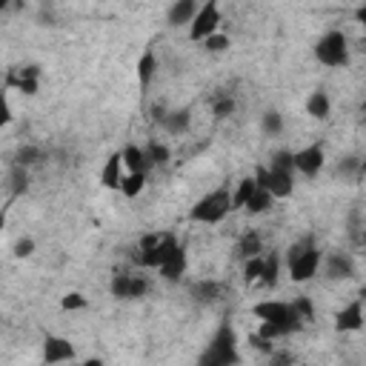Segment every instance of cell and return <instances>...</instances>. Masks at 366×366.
I'll list each match as a JSON object with an SVG mask.
<instances>
[{
	"mask_svg": "<svg viewBox=\"0 0 366 366\" xmlns=\"http://www.w3.org/2000/svg\"><path fill=\"white\" fill-rule=\"evenodd\" d=\"M241 363V352H238V335L232 321H224L215 329L212 341L206 343V349L200 352L195 366H238Z\"/></svg>",
	"mask_w": 366,
	"mask_h": 366,
	"instance_id": "1",
	"label": "cell"
},
{
	"mask_svg": "<svg viewBox=\"0 0 366 366\" xmlns=\"http://www.w3.org/2000/svg\"><path fill=\"white\" fill-rule=\"evenodd\" d=\"M286 266H289V278L295 283H307L318 275L321 266V249L315 246V238L307 235L301 241H295L286 249Z\"/></svg>",
	"mask_w": 366,
	"mask_h": 366,
	"instance_id": "2",
	"label": "cell"
},
{
	"mask_svg": "<svg viewBox=\"0 0 366 366\" xmlns=\"http://www.w3.org/2000/svg\"><path fill=\"white\" fill-rule=\"evenodd\" d=\"M229 212H232V192H229V186H217V189L206 192L189 209V221H195V224H221Z\"/></svg>",
	"mask_w": 366,
	"mask_h": 366,
	"instance_id": "3",
	"label": "cell"
},
{
	"mask_svg": "<svg viewBox=\"0 0 366 366\" xmlns=\"http://www.w3.org/2000/svg\"><path fill=\"white\" fill-rule=\"evenodd\" d=\"M252 312H255V318H261V321H266V324H278L286 335L298 332V329L304 326V321H301L298 312H295V304H286V301H263V304H258Z\"/></svg>",
	"mask_w": 366,
	"mask_h": 366,
	"instance_id": "4",
	"label": "cell"
},
{
	"mask_svg": "<svg viewBox=\"0 0 366 366\" xmlns=\"http://www.w3.org/2000/svg\"><path fill=\"white\" fill-rule=\"evenodd\" d=\"M315 57L324 63V66H346L349 63V40H346V35L343 32H338V29H332V32H326L318 43H315Z\"/></svg>",
	"mask_w": 366,
	"mask_h": 366,
	"instance_id": "5",
	"label": "cell"
},
{
	"mask_svg": "<svg viewBox=\"0 0 366 366\" xmlns=\"http://www.w3.org/2000/svg\"><path fill=\"white\" fill-rule=\"evenodd\" d=\"M221 23H224V18H221V6H217V0H206V4L200 6V12H198V18L189 26V40L203 43L206 38L217 35Z\"/></svg>",
	"mask_w": 366,
	"mask_h": 366,
	"instance_id": "6",
	"label": "cell"
},
{
	"mask_svg": "<svg viewBox=\"0 0 366 366\" xmlns=\"http://www.w3.org/2000/svg\"><path fill=\"white\" fill-rule=\"evenodd\" d=\"M255 181H258V186L266 189L275 200L289 198L292 192H295V175H289V172H278V169H263V166H258V169H255Z\"/></svg>",
	"mask_w": 366,
	"mask_h": 366,
	"instance_id": "7",
	"label": "cell"
},
{
	"mask_svg": "<svg viewBox=\"0 0 366 366\" xmlns=\"http://www.w3.org/2000/svg\"><path fill=\"white\" fill-rule=\"evenodd\" d=\"M6 89H18L21 95H38L40 89V66L38 63H26V66H15L6 75Z\"/></svg>",
	"mask_w": 366,
	"mask_h": 366,
	"instance_id": "8",
	"label": "cell"
},
{
	"mask_svg": "<svg viewBox=\"0 0 366 366\" xmlns=\"http://www.w3.org/2000/svg\"><path fill=\"white\" fill-rule=\"evenodd\" d=\"M178 246H181V244H178L175 232H164V241H161L155 249H149V252H137L135 261H137V266H143V269H161V266L175 255Z\"/></svg>",
	"mask_w": 366,
	"mask_h": 366,
	"instance_id": "9",
	"label": "cell"
},
{
	"mask_svg": "<svg viewBox=\"0 0 366 366\" xmlns=\"http://www.w3.org/2000/svg\"><path fill=\"white\" fill-rule=\"evenodd\" d=\"M326 164V155H324V146L321 143H312L307 149L295 152V172H301L304 178H315Z\"/></svg>",
	"mask_w": 366,
	"mask_h": 366,
	"instance_id": "10",
	"label": "cell"
},
{
	"mask_svg": "<svg viewBox=\"0 0 366 366\" xmlns=\"http://www.w3.org/2000/svg\"><path fill=\"white\" fill-rule=\"evenodd\" d=\"M72 358H75V346H72L69 338H60V335H46L43 338V363L46 366L66 363Z\"/></svg>",
	"mask_w": 366,
	"mask_h": 366,
	"instance_id": "11",
	"label": "cell"
},
{
	"mask_svg": "<svg viewBox=\"0 0 366 366\" xmlns=\"http://www.w3.org/2000/svg\"><path fill=\"white\" fill-rule=\"evenodd\" d=\"M224 292H227V286L221 280H198L189 286V298L200 307H212L224 298Z\"/></svg>",
	"mask_w": 366,
	"mask_h": 366,
	"instance_id": "12",
	"label": "cell"
},
{
	"mask_svg": "<svg viewBox=\"0 0 366 366\" xmlns=\"http://www.w3.org/2000/svg\"><path fill=\"white\" fill-rule=\"evenodd\" d=\"M335 329L338 332H358V329H363V301L360 298L352 301V304H346L335 315Z\"/></svg>",
	"mask_w": 366,
	"mask_h": 366,
	"instance_id": "13",
	"label": "cell"
},
{
	"mask_svg": "<svg viewBox=\"0 0 366 366\" xmlns=\"http://www.w3.org/2000/svg\"><path fill=\"white\" fill-rule=\"evenodd\" d=\"M324 269H326L329 280H349V278H355V261L349 255H343V252H329Z\"/></svg>",
	"mask_w": 366,
	"mask_h": 366,
	"instance_id": "14",
	"label": "cell"
},
{
	"mask_svg": "<svg viewBox=\"0 0 366 366\" xmlns=\"http://www.w3.org/2000/svg\"><path fill=\"white\" fill-rule=\"evenodd\" d=\"M198 12H200V6L195 4V0H178V4H172L169 12H166V23L172 29H181L183 23L192 26V21L198 18Z\"/></svg>",
	"mask_w": 366,
	"mask_h": 366,
	"instance_id": "15",
	"label": "cell"
},
{
	"mask_svg": "<svg viewBox=\"0 0 366 366\" xmlns=\"http://www.w3.org/2000/svg\"><path fill=\"white\" fill-rule=\"evenodd\" d=\"M123 183V155L120 152H112L101 169V186L103 189H120Z\"/></svg>",
	"mask_w": 366,
	"mask_h": 366,
	"instance_id": "16",
	"label": "cell"
},
{
	"mask_svg": "<svg viewBox=\"0 0 366 366\" xmlns=\"http://www.w3.org/2000/svg\"><path fill=\"white\" fill-rule=\"evenodd\" d=\"M123 155V166L129 169V175H146L152 169V161L149 155H146V149H140V146H126V149L120 152Z\"/></svg>",
	"mask_w": 366,
	"mask_h": 366,
	"instance_id": "17",
	"label": "cell"
},
{
	"mask_svg": "<svg viewBox=\"0 0 366 366\" xmlns=\"http://www.w3.org/2000/svg\"><path fill=\"white\" fill-rule=\"evenodd\" d=\"M155 72H158V57H155L152 49H146V52L140 55V60H137V86H140V89H149Z\"/></svg>",
	"mask_w": 366,
	"mask_h": 366,
	"instance_id": "18",
	"label": "cell"
},
{
	"mask_svg": "<svg viewBox=\"0 0 366 366\" xmlns=\"http://www.w3.org/2000/svg\"><path fill=\"white\" fill-rule=\"evenodd\" d=\"M186 266H189V258H186V246H178L175 249V255L161 266V275L166 278V280H181L183 278V272H186Z\"/></svg>",
	"mask_w": 366,
	"mask_h": 366,
	"instance_id": "19",
	"label": "cell"
},
{
	"mask_svg": "<svg viewBox=\"0 0 366 366\" xmlns=\"http://www.w3.org/2000/svg\"><path fill=\"white\" fill-rule=\"evenodd\" d=\"M329 112H332V101H329V95H326L324 89H315V92L309 95V101H307V115H309V118H315V120H326V118H329Z\"/></svg>",
	"mask_w": 366,
	"mask_h": 366,
	"instance_id": "20",
	"label": "cell"
},
{
	"mask_svg": "<svg viewBox=\"0 0 366 366\" xmlns=\"http://www.w3.org/2000/svg\"><path fill=\"white\" fill-rule=\"evenodd\" d=\"M161 126H164L169 135H183V132H189V126H192V112H189V109L166 112V118L161 120Z\"/></svg>",
	"mask_w": 366,
	"mask_h": 366,
	"instance_id": "21",
	"label": "cell"
},
{
	"mask_svg": "<svg viewBox=\"0 0 366 366\" xmlns=\"http://www.w3.org/2000/svg\"><path fill=\"white\" fill-rule=\"evenodd\" d=\"M261 252H263L261 235H258L255 229L244 232L241 241H238V258H244V263H246V261H252V258H261Z\"/></svg>",
	"mask_w": 366,
	"mask_h": 366,
	"instance_id": "22",
	"label": "cell"
},
{
	"mask_svg": "<svg viewBox=\"0 0 366 366\" xmlns=\"http://www.w3.org/2000/svg\"><path fill=\"white\" fill-rule=\"evenodd\" d=\"M255 192H258V181H255V175H249V178L238 181V189L232 192V212L246 209V203L252 200V195H255Z\"/></svg>",
	"mask_w": 366,
	"mask_h": 366,
	"instance_id": "23",
	"label": "cell"
},
{
	"mask_svg": "<svg viewBox=\"0 0 366 366\" xmlns=\"http://www.w3.org/2000/svg\"><path fill=\"white\" fill-rule=\"evenodd\" d=\"M132 280L135 275H126V272H118L112 275V283H109V292L120 301H132Z\"/></svg>",
	"mask_w": 366,
	"mask_h": 366,
	"instance_id": "24",
	"label": "cell"
},
{
	"mask_svg": "<svg viewBox=\"0 0 366 366\" xmlns=\"http://www.w3.org/2000/svg\"><path fill=\"white\" fill-rule=\"evenodd\" d=\"M46 155H43V149H38V146H21V149L15 152V166H23V169H29V166H35V164H40Z\"/></svg>",
	"mask_w": 366,
	"mask_h": 366,
	"instance_id": "25",
	"label": "cell"
},
{
	"mask_svg": "<svg viewBox=\"0 0 366 366\" xmlns=\"http://www.w3.org/2000/svg\"><path fill=\"white\" fill-rule=\"evenodd\" d=\"M261 129H263V135L278 137V135L283 132V115H280L278 109H266V112L261 115Z\"/></svg>",
	"mask_w": 366,
	"mask_h": 366,
	"instance_id": "26",
	"label": "cell"
},
{
	"mask_svg": "<svg viewBox=\"0 0 366 366\" xmlns=\"http://www.w3.org/2000/svg\"><path fill=\"white\" fill-rule=\"evenodd\" d=\"M272 206H275V198H272L266 189L258 186V192H255L252 200L246 203V212H249V215H263V212H269Z\"/></svg>",
	"mask_w": 366,
	"mask_h": 366,
	"instance_id": "27",
	"label": "cell"
},
{
	"mask_svg": "<svg viewBox=\"0 0 366 366\" xmlns=\"http://www.w3.org/2000/svg\"><path fill=\"white\" fill-rule=\"evenodd\" d=\"M146 155H149L152 166H166V164H169V158H172L169 146H166V143H161V140H152L149 146H146Z\"/></svg>",
	"mask_w": 366,
	"mask_h": 366,
	"instance_id": "28",
	"label": "cell"
},
{
	"mask_svg": "<svg viewBox=\"0 0 366 366\" xmlns=\"http://www.w3.org/2000/svg\"><path fill=\"white\" fill-rule=\"evenodd\" d=\"M269 169H278V172H289V175H295V152H286V149L275 152V155H272Z\"/></svg>",
	"mask_w": 366,
	"mask_h": 366,
	"instance_id": "29",
	"label": "cell"
},
{
	"mask_svg": "<svg viewBox=\"0 0 366 366\" xmlns=\"http://www.w3.org/2000/svg\"><path fill=\"white\" fill-rule=\"evenodd\" d=\"M278 272H280V258L272 252V255L263 258V278H261V283L263 286H275L278 283Z\"/></svg>",
	"mask_w": 366,
	"mask_h": 366,
	"instance_id": "30",
	"label": "cell"
},
{
	"mask_svg": "<svg viewBox=\"0 0 366 366\" xmlns=\"http://www.w3.org/2000/svg\"><path fill=\"white\" fill-rule=\"evenodd\" d=\"M143 186H146V175H126L120 183V192H123V198H137L143 192Z\"/></svg>",
	"mask_w": 366,
	"mask_h": 366,
	"instance_id": "31",
	"label": "cell"
},
{
	"mask_svg": "<svg viewBox=\"0 0 366 366\" xmlns=\"http://www.w3.org/2000/svg\"><path fill=\"white\" fill-rule=\"evenodd\" d=\"M335 175H341V178H358L360 175V158H355V155L341 158L338 166H335Z\"/></svg>",
	"mask_w": 366,
	"mask_h": 366,
	"instance_id": "32",
	"label": "cell"
},
{
	"mask_svg": "<svg viewBox=\"0 0 366 366\" xmlns=\"http://www.w3.org/2000/svg\"><path fill=\"white\" fill-rule=\"evenodd\" d=\"M212 112H215V118H229L235 112V98L232 95H217L215 103H212Z\"/></svg>",
	"mask_w": 366,
	"mask_h": 366,
	"instance_id": "33",
	"label": "cell"
},
{
	"mask_svg": "<svg viewBox=\"0 0 366 366\" xmlns=\"http://www.w3.org/2000/svg\"><path fill=\"white\" fill-rule=\"evenodd\" d=\"M86 307H89V301L81 295V292H69V295L60 298V309L63 312H75V309H86Z\"/></svg>",
	"mask_w": 366,
	"mask_h": 366,
	"instance_id": "34",
	"label": "cell"
},
{
	"mask_svg": "<svg viewBox=\"0 0 366 366\" xmlns=\"http://www.w3.org/2000/svg\"><path fill=\"white\" fill-rule=\"evenodd\" d=\"M29 189V172L12 164V195H23Z\"/></svg>",
	"mask_w": 366,
	"mask_h": 366,
	"instance_id": "35",
	"label": "cell"
},
{
	"mask_svg": "<svg viewBox=\"0 0 366 366\" xmlns=\"http://www.w3.org/2000/svg\"><path fill=\"white\" fill-rule=\"evenodd\" d=\"M261 278H263V255L244 263V280H246V283H255V280H261Z\"/></svg>",
	"mask_w": 366,
	"mask_h": 366,
	"instance_id": "36",
	"label": "cell"
},
{
	"mask_svg": "<svg viewBox=\"0 0 366 366\" xmlns=\"http://www.w3.org/2000/svg\"><path fill=\"white\" fill-rule=\"evenodd\" d=\"M229 46H232V43H229V38H227V35H221V32L203 40V49H206V52H215V55H217V52H227Z\"/></svg>",
	"mask_w": 366,
	"mask_h": 366,
	"instance_id": "37",
	"label": "cell"
},
{
	"mask_svg": "<svg viewBox=\"0 0 366 366\" xmlns=\"http://www.w3.org/2000/svg\"><path fill=\"white\" fill-rule=\"evenodd\" d=\"M292 304H295V312H298V318L304 324H312L315 321V309H312V301L309 298H298V301H292Z\"/></svg>",
	"mask_w": 366,
	"mask_h": 366,
	"instance_id": "38",
	"label": "cell"
},
{
	"mask_svg": "<svg viewBox=\"0 0 366 366\" xmlns=\"http://www.w3.org/2000/svg\"><path fill=\"white\" fill-rule=\"evenodd\" d=\"M292 363H295V355L286 352V349H275L269 355V366H292Z\"/></svg>",
	"mask_w": 366,
	"mask_h": 366,
	"instance_id": "39",
	"label": "cell"
},
{
	"mask_svg": "<svg viewBox=\"0 0 366 366\" xmlns=\"http://www.w3.org/2000/svg\"><path fill=\"white\" fill-rule=\"evenodd\" d=\"M249 343L258 349V352H263V355H272L275 352V341H269V338H263V335H249Z\"/></svg>",
	"mask_w": 366,
	"mask_h": 366,
	"instance_id": "40",
	"label": "cell"
},
{
	"mask_svg": "<svg viewBox=\"0 0 366 366\" xmlns=\"http://www.w3.org/2000/svg\"><path fill=\"white\" fill-rule=\"evenodd\" d=\"M164 241V232H152V235H143L140 241H137V252H149V249H155L158 244Z\"/></svg>",
	"mask_w": 366,
	"mask_h": 366,
	"instance_id": "41",
	"label": "cell"
},
{
	"mask_svg": "<svg viewBox=\"0 0 366 366\" xmlns=\"http://www.w3.org/2000/svg\"><path fill=\"white\" fill-rule=\"evenodd\" d=\"M146 292H149V280H146L143 275H135V280H132V301L143 298Z\"/></svg>",
	"mask_w": 366,
	"mask_h": 366,
	"instance_id": "42",
	"label": "cell"
},
{
	"mask_svg": "<svg viewBox=\"0 0 366 366\" xmlns=\"http://www.w3.org/2000/svg\"><path fill=\"white\" fill-rule=\"evenodd\" d=\"M258 335H263V338H269V341H278V338H283L286 332H283L278 324H266V321H261V329H258Z\"/></svg>",
	"mask_w": 366,
	"mask_h": 366,
	"instance_id": "43",
	"label": "cell"
},
{
	"mask_svg": "<svg viewBox=\"0 0 366 366\" xmlns=\"http://www.w3.org/2000/svg\"><path fill=\"white\" fill-rule=\"evenodd\" d=\"M32 252H35V241L32 238H21L15 244V258H29Z\"/></svg>",
	"mask_w": 366,
	"mask_h": 366,
	"instance_id": "44",
	"label": "cell"
},
{
	"mask_svg": "<svg viewBox=\"0 0 366 366\" xmlns=\"http://www.w3.org/2000/svg\"><path fill=\"white\" fill-rule=\"evenodd\" d=\"M9 120H12V106H9L6 95H4V123H9Z\"/></svg>",
	"mask_w": 366,
	"mask_h": 366,
	"instance_id": "45",
	"label": "cell"
},
{
	"mask_svg": "<svg viewBox=\"0 0 366 366\" xmlns=\"http://www.w3.org/2000/svg\"><path fill=\"white\" fill-rule=\"evenodd\" d=\"M355 18H358V21H360V23H363V26H366V6H360V9H358V12H355Z\"/></svg>",
	"mask_w": 366,
	"mask_h": 366,
	"instance_id": "46",
	"label": "cell"
},
{
	"mask_svg": "<svg viewBox=\"0 0 366 366\" xmlns=\"http://www.w3.org/2000/svg\"><path fill=\"white\" fill-rule=\"evenodd\" d=\"M84 366H103V360H101V358H89Z\"/></svg>",
	"mask_w": 366,
	"mask_h": 366,
	"instance_id": "47",
	"label": "cell"
},
{
	"mask_svg": "<svg viewBox=\"0 0 366 366\" xmlns=\"http://www.w3.org/2000/svg\"><path fill=\"white\" fill-rule=\"evenodd\" d=\"M360 301H363V304H366V286H363V289H360Z\"/></svg>",
	"mask_w": 366,
	"mask_h": 366,
	"instance_id": "48",
	"label": "cell"
},
{
	"mask_svg": "<svg viewBox=\"0 0 366 366\" xmlns=\"http://www.w3.org/2000/svg\"><path fill=\"white\" fill-rule=\"evenodd\" d=\"M360 115H363V120H366V103H363V106H360Z\"/></svg>",
	"mask_w": 366,
	"mask_h": 366,
	"instance_id": "49",
	"label": "cell"
},
{
	"mask_svg": "<svg viewBox=\"0 0 366 366\" xmlns=\"http://www.w3.org/2000/svg\"><path fill=\"white\" fill-rule=\"evenodd\" d=\"M360 244H363V249H366V232H363V238H360Z\"/></svg>",
	"mask_w": 366,
	"mask_h": 366,
	"instance_id": "50",
	"label": "cell"
}]
</instances>
